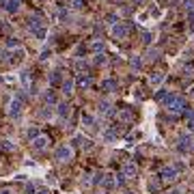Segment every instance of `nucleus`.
Listing matches in <instances>:
<instances>
[{
  "label": "nucleus",
  "mask_w": 194,
  "mask_h": 194,
  "mask_svg": "<svg viewBox=\"0 0 194 194\" xmlns=\"http://www.w3.org/2000/svg\"><path fill=\"white\" fill-rule=\"evenodd\" d=\"M69 153H71V151H69L67 147H60V149L56 151V157H60V160H63V157H69Z\"/></svg>",
  "instance_id": "1"
},
{
  "label": "nucleus",
  "mask_w": 194,
  "mask_h": 194,
  "mask_svg": "<svg viewBox=\"0 0 194 194\" xmlns=\"http://www.w3.org/2000/svg\"><path fill=\"white\" fill-rule=\"evenodd\" d=\"M45 142H47V140H45V138H39V140H37V142H34V144H37V147H39V149H43V147H45Z\"/></svg>",
  "instance_id": "2"
},
{
  "label": "nucleus",
  "mask_w": 194,
  "mask_h": 194,
  "mask_svg": "<svg viewBox=\"0 0 194 194\" xmlns=\"http://www.w3.org/2000/svg\"><path fill=\"white\" fill-rule=\"evenodd\" d=\"M2 194H6V192H2Z\"/></svg>",
  "instance_id": "3"
}]
</instances>
